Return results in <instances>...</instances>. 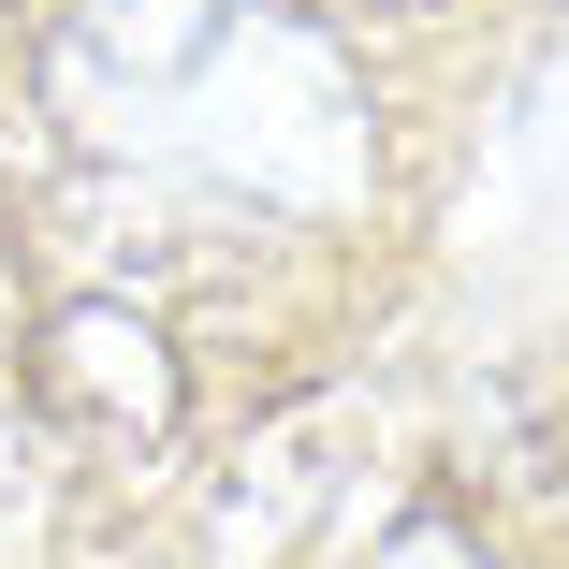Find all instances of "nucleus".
<instances>
[{"mask_svg": "<svg viewBox=\"0 0 569 569\" xmlns=\"http://www.w3.org/2000/svg\"><path fill=\"white\" fill-rule=\"evenodd\" d=\"M219 44V0H73L59 30V102L88 132H132L147 102L190 88V59Z\"/></svg>", "mask_w": 569, "mask_h": 569, "instance_id": "obj_1", "label": "nucleus"}, {"mask_svg": "<svg viewBox=\"0 0 569 569\" xmlns=\"http://www.w3.org/2000/svg\"><path fill=\"white\" fill-rule=\"evenodd\" d=\"M380 569H482V555H468V540H452V526H409V540H395Z\"/></svg>", "mask_w": 569, "mask_h": 569, "instance_id": "obj_2", "label": "nucleus"}]
</instances>
